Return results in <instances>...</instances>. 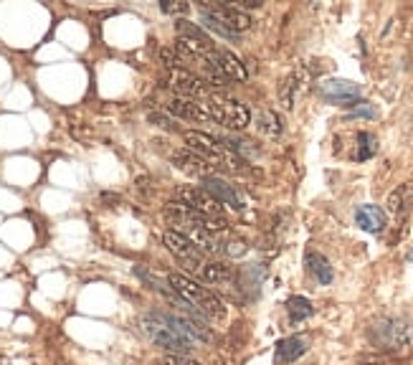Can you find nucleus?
Returning a JSON list of instances; mask_svg holds the SVG:
<instances>
[{"label": "nucleus", "mask_w": 413, "mask_h": 365, "mask_svg": "<svg viewBox=\"0 0 413 365\" xmlns=\"http://www.w3.org/2000/svg\"><path fill=\"white\" fill-rule=\"evenodd\" d=\"M140 333L152 343V345L168 350L170 355H190L195 343L188 335H183L168 312H148L140 317Z\"/></svg>", "instance_id": "f257e3e1"}, {"label": "nucleus", "mask_w": 413, "mask_h": 365, "mask_svg": "<svg viewBox=\"0 0 413 365\" xmlns=\"http://www.w3.org/2000/svg\"><path fill=\"white\" fill-rule=\"evenodd\" d=\"M168 287L173 289L188 307H193L200 317L223 319V314H226V305L221 302L218 294L211 292L208 287H203L200 281L185 277V274H181V272L168 274Z\"/></svg>", "instance_id": "f03ea898"}, {"label": "nucleus", "mask_w": 413, "mask_h": 365, "mask_svg": "<svg viewBox=\"0 0 413 365\" xmlns=\"http://www.w3.org/2000/svg\"><path fill=\"white\" fill-rule=\"evenodd\" d=\"M185 142H188V150L193 152V155H198L200 160H206L214 170H231V173H244L246 170L244 157L228 152L216 137L206 135V132L188 130Z\"/></svg>", "instance_id": "7ed1b4c3"}, {"label": "nucleus", "mask_w": 413, "mask_h": 365, "mask_svg": "<svg viewBox=\"0 0 413 365\" xmlns=\"http://www.w3.org/2000/svg\"><path fill=\"white\" fill-rule=\"evenodd\" d=\"M200 109H203V122L223 124L228 130H244L246 124L251 122L249 107L221 94V91L211 94L208 99H200Z\"/></svg>", "instance_id": "20e7f679"}, {"label": "nucleus", "mask_w": 413, "mask_h": 365, "mask_svg": "<svg viewBox=\"0 0 413 365\" xmlns=\"http://www.w3.org/2000/svg\"><path fill=\"white\" fill-rule=\"evenodd\" d=\"M200 11H203L206 26L226 39H236V33L251 26V15L228 3H200Z\"/></svg>", "instance_id": "39448f33"}, {"label": "nucleus", "mask_w": 413, "mask_h": 365, "mask_svg": "<svg viewBox=\"0 0 413 365\" xmlns=\"http://www.w3.org/2000/svg\"><path fill=\"white\" fill-rule=\"evenodd\" d=\"M168 79V86L175 91V94H181L183 99H208L211 94H216V89L208 81L198 77V74H190L188 69H168L165 74Z\"/></svg>", "instance_id": "423d86ee"}, {"label": "nucleus", "mask_w": 413, "mask_h": 365, "mask_svg": "<svg viewBox=\"0 0 413 365\" xmlns=\"http://www.w3.org/2000/svg\"><path fill=\"white\" fill-rule=\"evenodd\" d=\"M411 330H408V322L406 319H398V317H386V319H378L370 330V338H373L375 345L386 347V350H395L400 347L403 343L408 340Z\"/></svg>", "instance_id": "0eeeda50"}, {"label": "nucleus", "mask_w": 413, "mask_h": 365, "mask_svg": "<svg viewBox=\"0 0 413 365\" xmlns=\"http://www.w3.org/2000/svg\"><path fill=\"white\" fill-rule=\"evenodd\" d=\"M175 198H178V203H183L185 208L195 211V213L218 215V218H223V206H221L214 196H208L200 185H183V188H178Z\"/></svg>", "instance_id": "6e6552de"}, {"label": "nucleus", "mask_w": 413, "mask_h": 365, "mask_svg": "<svg viewBox=\"0 0 413 365\" xmlns=\"http://www.w3.org/2000/svg\"><path fill=\"white\" fill-rule=\"evenodd\" d=\"M162 241H165V246H168L170 254L178 256V259H181L188 269H193V272H198L200 264L206 261V254H203V251H200V248L195 246L190 239H185L183 234H178V231H165Z\"/></svg>", "instance_id": "1a4fd4ad"}, {"label": "nucleus", "mask_w": 413, "mask_h": 365, "mask_svg": "<svg viewBox=\"0 0 413 365\" xmlns=\"http://www.w3.org/2000/svg\"><path fill=\"white\" fill-rule=\"evenodd\" d=\"M320 94H322V99L329 102V105L353 107L360 99V86L348 81V79H329V81H322Z\"/></svg>", "instance_id": "9d476101"}, {"label": "nucleus", "mask_w": 413, "mask_h": 365, "mask_svg": "<svg viewBox=\"0 0 413 365\" xmlns=\"http://www.w3.org/2000/svg\"><path fill=\"white\" fill-rule=\"evenodd\" d=\"M200 188L206 190L208 196H214L221 206H231V208H236V211L244 208V201H241V196L236 193V188H233L231 182L223 180L221 175L203 178V180H200Z\"/></svg>", "instance_id": "9b49d317"}, {"label": "nucleus", "mask_w": 413, "mask_h": 365, "mask_svg": "<svg viewBox=\"0 0 413 365\" xmlns=\"http://www.w3.org/2000/svg\"><path fill=\"white\" fill-rule=\"evenodd\" d=\"M173 163L178 165L183 173H188V175H195L198 180H203V178H208V175H216V170L211 168L206 160H200L198 155H193L190 150L173 152Z\"/></svg>", "instance_id": "f8f14e48"}, {"label": "nucleus", "mask_w": 413, "mask_h": 365, "mask_svg": "<svg viewBox=\"0 0 413 365\" xmlns=\"http://www.w3.org/2000/svg\"><path fill=\"white\" fill-rule=\"evenodd\" d=\"M307 338L302 335H291V338H284L277 343V350H274V358L277 363H294L297 358H302L304 352H307Z\"/></svg>", "instance_id": "ddd939ff"}, {"label": "nucleus", "mask_w": 413, "mask_h": 365, "mask_svg": "<svg viewBox=\"0 0 413 365\" xmlns=\"http://www.w3.org/2000/svg\"><path fill=\"white\" fill-rule=\"evenodd\" d=\"M200 279L214 284V287H228L233 281V272L231 267H226L223 261H203L198 269Z\"/></svg>", "instance_id": "4468645a"}, {"label": "nucleus", "mask_w": 413, "mask_h": 365, "mask_svg": "<svg viewBox=\"0 0 413 365\" xmlns=\"http://www.w3.org/2000/svg\"><path fill=\"white\" fill-rule=\"evenodd\" d=\"M355 223L362 231H368V234H381L383 228H386V213L378 206L368 203V206H360L355 211Z\"/></svg>", "instance_id": "2eb2a0df"}, {"label": "nucleus", "mask_w": 413, "mask_h": 365, "mask_svg": "<svg viewBox=\"0 0 413 365\" xmlns=\"http://www.w3.org/2000/svg\"><path fill=\"white\" fill-rule=\"evenodd\" d=\"M218 69L228 81H246V66L241 64V59L231 51H218Z\"/></svg>", "instance_id": "dca6fc26"}, {"label": "nucleus", "mask_w": 413, "mask_h": 365, "mask_svg": "<svg viewBox=\"0 0 413 365\" xmlns=\"http://www.w3.org/2000/svg\"><path fill=\"white\" fill-rule=\"evenodd\" d=\"M304 264H307V272H310L312 277L320 281V284H332V279H335V272H332L329 261L324 259L322 254L310 251V254H307V259H304Z\"/></svg>", "instance_id": "f3484780"}, {"label": "nucleus", "mask_w": 413, "mask_h": 365, "mask_svg": "<svg viewBox=\"0 0 413 365\" xmlns=\"http://www.w3.org/2000/svg\"><path fill=\"white\" fill-rule=\"evenodd\" d=\"M411 203H413V185H400V188L393 190L391 198H388V211L400 215V213H406Z\"/></svg>", "instance_id": "a211bd4d"}, {"label": "nucleus", "mask_w": 413, "mask_h": 365, "mask_svg": "<svg viewBox=\"0 0 413 365\" xmlns=\"http://www.w3.org/2000/svg\"><path fill=\"white\" fill-rule=\"evenodd\" d=\"M287 312H289L291 322H302V319L315 314V307H312V302L307 300V297H289V302H287Z\"/></svg>", "instance_id": "6ab92c4d"}, {"label": "nucleus", "mask_w": 413, "mask_h": 365, "mask_svg": "<svg viewBox=\"0 0 413 365\" xmlns=\"http://www.w3.org/2000/svg\"><path fill=\"white\" fill-rule=\"evenodd\" d=\"M256 127H258V132H261V135H266V137H279V135H282V119H279L277 112H271V109H264L261 114H258Z\"/></svg>", "instance_id": "aec40b11"}, {"label": "nucleus", "mask_w": 413, "mask_h": 365, "mask_svg": "<svg viewBox=\"0 0 413 365\" xmlns=\"http://www.w3.org/2000/svg\"><path fill=\"white\" fill-rule=\"evenodd\" d=\"M358 142H360V150H358V160H368L378 152V140H375L370 132H360L358 135Z\"/></svg>", "instance_id": "412c9836"}, {"label": "nucleus", "mask_w": 413, "mask_h": 365, "mask_svg": "<svg viewBox=\"0 0 413 365\" xmlns=\"http://www.w3.org/2000/svg\"><path fill=\"white\" fill-rule=\"evenodd\" d=\"M160 8L170 15H185L190 11V6L183 3V0H160Z\"/></svg>", "instance_id": "4be33fe9"}, {"label": "nucleus", "mask_w": 413, "mask_h": 365, "mask_svg": "<svg viewBox=\"0 0 413 365\" xmlns=\"http://www.w3.org/2000/svg\"><path fill=\"white\" fill-rule=\"evenodd\" d=\"M150 122L152 124H157V127H162V130H170V132H175L178 130V124L173 122V119L168 117V114H160V112H150Z\"/></svg>", "instance_id": "5701e85b"}, {"label": "nucleus", "mask_w": 413, "mask_h": 365, "mask_svg": "<svg viewBox=\"0 0 413 365\" xmlns=\"http://www.w3.org/2000/svg\"><path fill=\"white\" fill-rule=\"evenodd\" d=\"M223 251H226L228 256H241L246 251V244L241 241V239H233V241H228V244H223Z\"/></svg>", "instance_id": "b1692460"}, {"label": "nucleus", "mask_w": 413, "mask_h": 365, "mask_svg": "<svg viewBox=\"0 0 413 365\" xmlns=\"http://www.w3.org/2000/svg\"><path fill=\"white\" fill-rule=\"evenodd\" d=\"M375 114H378V112H375V107H370L368 102H362V107H355L350 117H368V119H373Z\"/></svg>", "instance_id": "393cba45"}, {"label": "nucleus", "mask_w": 413, "mask_h": 365, "mask_svg": "<svg viewBox=\"0 0 413 365\" xmlns=\"http://www.w3.org/2000/svg\"><path fill=\"white\" fill-rule=\"evenodd\" d=\"M165 365H200V363H193V360L183 358V355H168Z\"/></svg>", "instance_id": "a878e982"}, {"label": "nucleus", "mask_w": 413, "mask_h": 365, "mask_svg": "<svg viewBox=\"0 0 413 365\" xmlns=\"http://www.w3.org/2000/svg\"><path fill=\"white\" fill-rule=\"evenodd\" d=\"M408 259H411V261H413V251H411V254H408Z\"/></svg>", "instance_id": "bb28decb"}]
</instances>
